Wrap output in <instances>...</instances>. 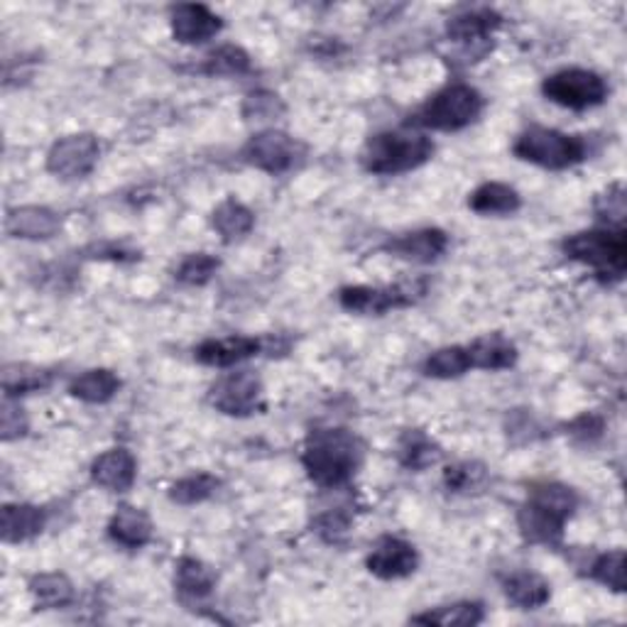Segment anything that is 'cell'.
Returning <instances> with one entry per match:
<instances>
[{
    "mask_svg": "<svg viewBox=\"0 0 627 627\" xmlns=\"http://www.w3.org/2000/svg\"><path fill=\"white\" fill-rule=\"evenodd\" d=\"M363 447L348 429H314L307 439L301 463L311 483L336 490L353 481L360 466Z\"/></svg>",
    "mask_w": 627,
    "mask_h": 627,
    "instance_id": "1",
    "label": "cell"
},
{
    "mask_svg": "<svg viewBox=\"0 0 627 627\" xmlns=\"http://www.w3.org/2000/svg\"><path fill=\"white\" fill-rule=\"evenodd\" d=\"M576 508H579V495L569 485H534L528 502L518 512V528L528 542L554 547L561 542L566 522L573 518Z\"/></svg>",
    "mask_w": 627,
    "mask_h": 627,
    "instance_id": "2",
    "label": "cell"
},
{
    "mask_svg": "<svg viewBox=\"0 0 627 627\" xmlns=\"http://www.w3.org/2000/svg\"><path fill=\"white\" fill-rule=\"evenodd\" d=\"M561 250L569 260L593 268L603 282H618L627 270L625 228L581 230L566 238Z\"/></svg>",
    "mask_w": 627,
    "mask_h": 627,
    "instance_id": "3",
    "label": "cell"
},
{
    "mask_svg": "<svg viewBox=\"0 0 627 627\" xmlns=\"http://www.w3.org/2000/svg\"><path fill=\"white\" fill-rule=\"evenodd\" d=\"M434 155L431 138L422 133H380L370 138L366 147H363V169L370 175L390 177V175H404L422 167Z\"/></svg>",
    "mask_w": 627,
    "mask_h": 627,
    "instance_id": "4",
    "label": "cell"
},
{
    "mask_svg": "<svg viewBox=\"0 0 627 627\" xmlns=\"http://www.w3.org/2000/svg\"><path fill=\"white\" fill-rule=\"evenodd\" d=\"M512 153L522 162L544 169H569L585 159V140L579 135L561 133V130L532 126L518 135Z\"/></svg>",
    "mask_w": 627,
    "mask_h": 627,
    "instance_id": "5",
    "label": "cell"
},
{
    "mask_svg": "<svg viewBox=\"0 0 627 627\" xmlns=\"http://www.w3.org/2000/svg\"><path fill=\"white\" fill-rule=\"evenodd\" d=\"M483 114V96L469 84H449L437 91L427 104H424L414 123L441 133H457L469 128Z\"/></svg>",
    "mask_w": 627,
    "mask_h": 627,
    "instance_id": "6",
    "label": "cell"
},
{
    "mask_svg": "<svg viewBox=\"0 0 627 627\" xmlns=\"http://www.w3.org/2000/svg\"><path fill=\"white\" fill-rule=\"evenodd\" d=\"M542 94L561 108L589 110L601 106L608 98V84H605L601 74L591 72V69L573 67L561 69V72L544 79Z\"/></svg>",
    "mask_w": 627,
    "mask_h": 627,
    "instance_id": "7",
    "label": "cell"
},
{
    "mask_svg": "<svg viewBox=\"0 0 627 627\" xmlns=\"http://www.w3.org/2000/svg\"><path fill=\"white\" fill-rule=\"evenodd\" d=\"M427 292V282H404V285H388V287H343L339 292L341 307L353 314H363V317H372V314H386L390 309L410 307L424 297Z\"/></svg>",
    "mask_w": 627,
    "mask_h": 627,
    "instance_id": "8",
    "label": "cell"
},
{
    "mask_svg": "<svg viewBox=\"0 0 627 627\" xmlns=\"http://www.w3.org/2000/svg\"><path fill=\"white\" fill-rule=\"evenodd\" d=\"M242 159L250 167L268 175H285V171L295 169L307 155V147L282 130H262V133L252 135L246 147H242Z\"/></svg>",
    "mask_w": 627,
    "mask_h": 627,
    "instance_id": "9",
    "label": "cell"
},
{
    "mask_svg": "<svg viewBox=\"0 0 627 627\" xmlns=\"http://www.w3.org/2000/svg\"><path fill=\"white\" fill-rule=\"evenodd\" d=\"M211 404L228 417H250L262 410V382L250 370L228 372L209 392Z\"/></svg>",
    "mask_w": 627,
    "mask_h": 627,
    "instance_id": "10",
    "label": "cell"
},
{
    "mask_svg": "<svg viewBox=\"0 0 627 627\" xmlns=\"http://www.w3.org/2000/svg\"><path fill=\"white\" fill-rule=\"evenodd\" d=\"M100 145L91 133H76L57 140L47 153V169L59 179H84L98 165Z\"/></svg>",
    "mask_w": 627,
    "mask_h": 627,
    "instance_id": "11",
    "label": "cell"
},
{
    "mask_svg": "<svg viewBox=\"0 0 627 627\" xmlns=\"http://www.w3.org/2000/svg\"><path fill=\"white\" fill-rule=\"evenodd\" d=\"M368 571L382 581L407 579L419 566V554L400 537H382L366 559Z\"/></svg>",
    "mask_w": 627,
    "mask_h": 627,
    "instance_id": "12",
    "label": "cell"
},
{
    "mask_svg": "<svg viewBox=\"0 0 627 627\" xmlns=\"http://www.w3.org/2000/svg\"><path fill=\"white\" fill-rule=\"evenodd\" d=\"M169 23L171 35H175V39L181 45H204L224 29V20L201 3L177 5L171 10Z\"/></svg>",
    "mask_w": 627,
    "mask_h": 627,
    "instance_id": "13",
    "label": "cell"
},
{
    "mask_svg": "<svg viewBox=\"0 0 627 627\" xmlns=\"http://www.w3.org/2000/svg\"><path fill=\"white\" fill-rule=\"evenodd\" d=\"M91 478L110 493H126L138 478V461L128 449H110L91 463Z\"/></svg>",
    "mask_w": 627,
    "mask_h": 627,
    "instance_id": "14",
    "label": "cell"
},
{
    "mask_svg": "<svg viewBox=\"0 0 627 627\" xmlns=\"http://www.w3.org/2000/svg\"><path fill=\"white\" fill-rule=\"evenodd\" d=\"M502 25V17L493 8H463L461 13L451 15L447 33L453 43L475 47L488 43V37Z\"/></svg>",
    "mask_w": 627,
    "mask_h": 627,
    "instance_id": "15",
    "label": "cell"
},
{
    "mask_svg": "<svg viewBox=\"0 0 627 627\" xmlns=\"http://www.w3.org/2000/svg\"><path fill=\"white\" fill-rule=\"evenodd\" d=\"M449 248V236L439 228H422L386 242V252L410 262H434Z\"/></svg>",
    "mask_w": 627,
    "mask_h": 627,
    "instance_id": "16",
    "label": "cell"
},
{
    "mask_svg": "<svg viewBox=\"0 0 627 627\" xmlns=\"http://www.w3.org/2000/svg\"><path fill=\"white\" fill-rule=\"evenodd\" d=\"M262 351V341L252 336H226V339H209L199 343L194 358L201 366L209 368H230L240 360L258 356Z\"/></svg>",
    "mask_w": 627,
    "mask_h": 627,
    "instance_id": "17",
    "label": "cell"
},
{
    "mask_svg": "<svg viewBox=\"0 0 627 627\" xmlns=\"http://www.w3.org/2000/svg\"><path fill=\"white\" fill-rule=\"evenodd\" d=\"M62 218L47 206H20L5 218V230L13 238L23 240H47L59 234Z\"/></svg>",
    "mask_w": 627,
    "mask_h": 627,
    "instance_id": "18",
    "label": "cell"
},
{
    "mask_svg": "<svg viewBox=\"0 0 627 627\" xmlns=\"http://www.w3.org/2000/svg\"><path fill=\"white\" fill-rule=\"evenodd\" d=\"M153 520L145 510L133 505H120L108 522V537L123 549H143L153 540Z\"/></svg>",
    "mask_w": 627,
    "mask_h": 627,
    "instance_id": "19",
    "label": "cell"
},
{
    "mask_svg": "<svg viewBox=\"0 0 627 627\" xmlns=\"http://www.w3.org/2000/svg\"><path fill=\"white\" fill-rule=\"evenodd\" d=\"M175 589L185 603H201L214 593L216 573L194 556H181L175 566Z\"/></svg>",
    "mask_w": 627,
    "mask_h": 627,
    "instance_id": "20",
    "label": "cell"
},
{
    "mask_svg": "<svg viewBox=\"0 0 627 627\" xmlns=\"http://www.w3.org/2000/svg\"><path fill=\"white\" fill-rule=\"evenodd\" d=\"M47 514L35 505H3L0 510V537L8 544H20L37 537L45 530Z\"/></svg>",
    "mask_w": 627,
    "mask_h": 627,
    "instance_id": "21",
    "label": "cell"
},
{
    "mask_svg": "<svg viewBox=\"0 0 627 627\" xmlns=\"http://www.w3.org/2000/svg\"><path fill=\"white\" fill-rule=\"evenodd\" d=\"M471 368L481 370H508L518 360V348L510 339H505L502 333H488V336L475 339L471 346H466Z\"/></svg>",
    "mask_w": 627,
    "mask_h": 627,
    "instance_id": "22",
    "label": "cell"
},
{
    "mask_svg": "<svg viewBox=\"0 0 627 627\" xmlns=\"http://www.w3.org/2000/svg\"><path fill=\"white\" fill-rule=\"evenodd\" d=\"M502 591L522 611H537L552 599V585L534 571H514L502 581Z\"/></svg>",
    "mask_w": 627,
    "mask_h": 627,
    "instance_id": "23",
    "label": "cell"
},
{
    "mask_svg": "<svg viewBox=\"0 0 627 627\" xmlns=\"http://www.w3.org/2000/svg\"><path fill=\"white\" fill-rule=\"evenodd\" d=\"M469 206L483 216H508L522 206V199L512 187L500 185V181H488V185L473 191Z\"/></svg>",
    "mask_w": 627,
    "mask_h": 627,
    "instance_id": "24",
    "label": "cell"
},
{
    "mask_svg": "<svg viewBox=\"0 0 627 627\" xmlns=\"http://www.w3.org/2000/svg\"><path fill=\"white\" fill-rule=\"evenodd\" d=\"M120 390V378L114 370L106 368H94L81 372L79 378H74L72 386H69V392L72 398L88 402V404H106L108 400H114Z\"/></svg>",
    "mask_w": 627,
    "mask_h": 627,
    "instance_id": "25",
    "label": "cell"
},
{
    "mask_svg": "<svg viewBox=\"0 0 627 627\" xmlns=\"http://www.w3.org/2000/svg\"><path fill=\"white\" fill-rule=\"evenodd\" d=\"M441 449L439 443L434 441L429 434H424L419 429L404 431L398 443V459L404 469L410 471H427L429 466L439 461Z\"/></svg>",
    "mask_w": 627,
    "mask_h": 627,
    "instance_id": "26",
    "label": "cell"
},
{
    "mask_svg": "<svg viewBox=\"0 0 627 627\" xmlns=\"http://www.w3.org/2000/svg\"><path fill=\"white\" fill-rule=\"evenodd\" d=\"M211 224H214L216 234L224 238V242H236L240 238H246L252 226H256V214H252L242 201L226 199L224 204L214 211Z\"/></svg>",
    "mask_w": 627,
    "mask_h": 627,
    "instance_id": "27",
    "label": "cell"
},
{
    "mask_svg": "<svg viewBox=\"0 0 627 627\" xmlns=\"http://www.w3.org/2000/svg\"><path fill=\"white\" fill-rule=\"evenodd\" d=\"M29 593H33L35 605L43 611L67 608L74 601V583L64 573H37L29 581Z\"/></svg>",
    "mask_w": 627,
    "mask_h": 627,
    "instance_id": "28",
    "label": "cell"
},
{
    "mask_svg": "<svg viewBox=\"0 0 627 627\" xmlns=\"http://www.w3.org/2000/svg\"><path fill=\"white\" fill-rule=\"evenodd\" d=\"M52 370L27 366V363H15L3 370V390L5 398H20V394L43 392L52 386Z\"/></svg>",
    "mask_w": 627,
    "mask_h": 627,
    "instance_id": "29",
    "label": "cell"
},
{
    "mask_svg": "<svg viewBox=\"0 0 627 627\" xmlns=\"http://www.w3.org/2000/svg\"><path fill=\"white\" fill-rule=\"evenodd\" d=\"M412 623L422 625H441V627H471L483 623V605L481 603H453V605H441L437 611H429L424 615H414Z\"/></svg>",
    "mask_w": 627,
    "mask_h": 627,
    "instance_id": "30",
    "label": "cell"
},
{
    "mask_svg": "<svg viewBox=\"0 0 627 627\" xmlns=\"http://www.w3.org/2000/svg\"><path fill=\"white\" fill-rule=\"evenodd\" d=\"M471 370V358L466 346H449L434 351L431 356L424 360V372L437 380H453L461 378L463 372Z\"/></svg>",
    "mask_w": 627,
    "mask_h": 627,
    "instance_id": "31",
    "label": "cell"
},
{
    "mask_svg": "<svg viewBox=\"0 0 627 627\" xmlns=\"http://www.w3.org/2000/svg\"><path fill=\"white\" fill-rule=\"evenodd\" d=\"M252 69L250 57L246 49H240L236 45H224L211 52L204 64H201V72L206 76H242Z\"/></svg>",
    "mask_w": 627,
    "mask_h": 627,
    "instance_id": "32",
    "label": "cell"
},
{
    "mask_svg": "<svg viewBox=\"0 0 627 627\" xmlns=\"http://www.w3.org/2000/svg\"><path fill=\"white\" fill-rule=\"evenodd\" d=\"M221 481L211 473H194L187 478L177 481L169 488V500L177 505H199L209 498H214Z\"/></svg>",
    "mask_w": 627,
    "mask_h": 627,
    "instance_id": "33",
    "label": "cell"
},
{
    "mask_svg": "<svg viewBox=\"0 0 627 627\" xmlns=\"http://www.w3.org/2000/svg\"><path fill=\"white\" fill-rule=\"evenodd\" d=\"M589 576L593 581H599L605 589H611L613 593L625 591V552L613 549L599 554L589 566Z\"/></svg>",
    "mask_w": 627,
    "mask_h": 627,
    "instance_id": "34",
    "label": "cell"
},
{
    "mask_svg": "<svg viewBox=\"0 0 627 627\" xmlns=\"http://www.w3.org/2000/svg\"><path fill=\"white\" fill-rule=\"evenodd\" d=\"M240 110L248 123H270V120H277L285 116V100H282L277 94H272V91L260 88L246 96Z\"/></svg>",
    "mask_w": 627,
    "mask_h": 627,
    "instance_id": "35",
    "label": "cell"
},
{
    "mask_svg": "<svg viewBox=\"0 0 627 627\" xmlns=\"http://www.w3.org/2000/svg\"><path fill=\"white\" fill-rule=\"evenodd\" d=\"M218 268H221L218 258L209 256V252H191V256H187L179 262L175 277L181 282V285L204 287L211 280H214Z\"/></svg>",
    "mask_w": 627,
    "mask_h": 627,
    "instance_id": "36",
    "label": "cell"
},
{
    "mask_svg": "<svg viewBox=\"0 0 627 627\" xmlns=\"http://www.w3.org/2000/svg\"><path fill=\"white\" fill-rule=\"evenodd\" d=\"M483 481L485 469L478 463H457V466H449L443 473V485H447L449 493H471L481 488Z\"/></svg>",
    "mask_w": 627,
    "mask_h": 627,
    "instance_id": "37",
    "label": "cell"
},
{
    "mask_svg": "<svg viewBox=\"0 0 627 627\" xmlns=\"http://www.w3.org/2000/svg\"><path fill=\"white\" fill-rule=\"evenodd\" d=\"M595 214L608 224V228H623L625 221V189L623 185L608 187L605 194L595 199Z\"/></svg>",
    "mask_w": 627,
    "mask_h": 627,
    "instance_id": "38",
    "label": "cell"
},
{
    "mask_svg": "<svg viewBox=\"0 0 627 627\" xmlns=\"http://www.w3.org/2000/svg\"><path fill=\"white\" fill-rule=\"evenodd\" d=\"M27 417L25 410L20 407L13 398H5L3 402V412H0V431H3V441H13L27 434Z\"/></svg>",
    "mask_w": 627,
    "mask_h": 627,
    "instance_id": "39",
    "label": "cell"
},
{
    "mask_svg": "<svg viewBox=\"0 0 627 627\" xmlns=\"http://www.w3.org/2000/svg\"><path fill=\"white\" fill-rule=\"evenodd\" d=\"M317 532L321 534L327 542H339L341 537H346L348 528H351V514L343 512V510H333V512H323L319 514L317 524Z\"/></svg>",
    "mask_w": 627,
    "mask_h": 627,
    "instance_id": "40",
    "label": "cell"
},
{
    "mask_svg": "<svg viewBox=\"0 0 627 627\" xmlns=\"http://www.w3.org/2000/svg\"><path fill=\"white\" fill-rule=\"evenodd\" d=\"M88 258L94 260H110V262H135L140 260V250L130 248L128 242H96L86 250Z\"/></svg>",
    "mask_w": 627,
    "mask_h": 627,
    "instance_id": "41",
    "label": "cell"
},
{
    "mask_svg": "<svg viewBox=\"0 0 627 627\" xmlns=\"http://www.w3.org/2000/svg\"><path fill=\"white\" fill-rule=\"evenodd\" d=\"M603 429H605V422H603V417H599V414H581V417H576L569 424L571 437L579 439V441H585V443L601 439Z\"/></svg>",
    "mask_w": 627,
    "mask_h": 627,
    "instance_id": "42",
    "label": "cell"
}]
</instances>
